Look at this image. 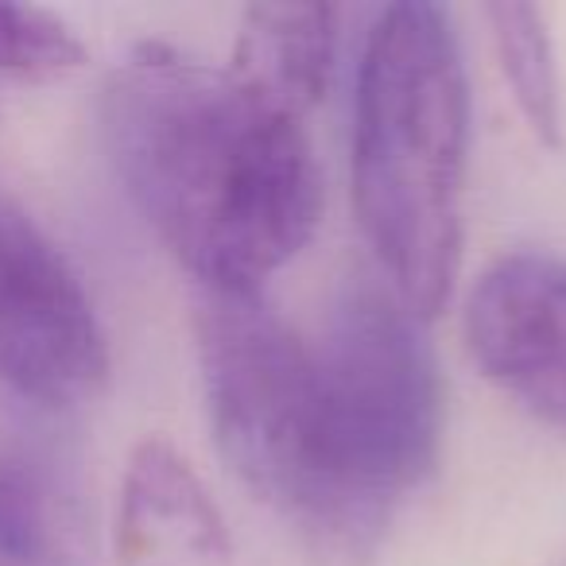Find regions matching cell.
Instances as JSON below:
<instances>
[{
	"instance_id": "1",
	"label": "cell",
	"mask_w": 566,
	"mask_h": 566,
	"mask_svg": "<svg viewBox=\"0 0 566 566\" xmlns=\"http://www.w3.org/2000/svg\"><path fill=\"white\" fill-rule=\"evenodd\" d=\"M295 109L164 43L102 90L109 164L198 295H260L315 237L326 182Z\"/></svg>"
},
{
	"instance_id": "2",
	"label": "cell",
	"mask_w": 566,
	"mask_h": 566,
	"mask_svg": "<svg viewBox=\"0 0 566 566\" xmlns=\"http://www.w3.org/2000/svg\"><path fill=\"white\" fill-rule=\"evenodd\" d=\"M470 78L447 9L377 12L354 82L349 190L373 268L419 318H434L462 268Z\"/></svg>"
},
{
	"instance_id": "3",
	"label": "cell",
	"mask_w": 566,
	"mask_h": 566,
	"mask_svg": "<svg viewBox=\"0 0 566 566\" xmlns=\"http://www.w3.org/2000/svg\"><path fill=\"white\" fill-rule=\"evenodd\" d=\"M315 346L331 512L300 543L303 566H380L396 512L439 470L447 403L427 318L377 268L338 283Z\"/></svg>"
},
{
	"instance_id": "4",
	"label": "cell",
	"mask_w": 566,
	"mask_h": 566,
	"mask_svg": "<svg viewBox=\"0 0 566 566\" xmlns=\"http://www.w3.org/2000/svg\"><path fill=\"white\" fill-rule=\"evenodd\" d=\"M198 369L218 454L303 543L331 512L315 346L260 295H198Z\"/></svg>"
},
{
	"instance_id": "5",
	"label": "cell",
	"mask_w": 566,
	"mask_h": 566,
	"mask_svg": "<svg viewBox=\"0 0 566 566\" xmlns=\"http://www.w3.org/2000/svg\"><path fill=\"white\" fill-rule=\"evenodd\" d=\"M109 342L86 283L35 218L0 190V380L51 411L90 403Z\"/></svg>"
},
{
	"instance_id": "6",
	"label": "cell",
	"mask_w": 566,
	"mask_h": 566,
	"mask_svg": "<svg viewBox=\"0 0 566 566\" xmlns=\"http://www.w3.org/2000/svg\"><path fill=\"white\" fill-rule=\"evenodd\" d=\"M462 331L478 369L566 439V260L543 249L496 256L473 280Z\"/></svg>"
},
{
	"instance_id": "7",
	"label": "cell",
	"mask_w": 566,
	"mask_h": 566,
	"mask_svg": "<svg viewBox=\"0 0 566 566\" xmlns=\"http://www.w3.org/2000/svg\"><path fill=\"white\" fill-rule=\"evenodd\" d=\"M120 566H233V535L195 465L164 439H144L120 478Z\"/></svg>"
},
{
	"instance_id": "8",
	"label": "cell",
	"mask_w": 566,
	"mask_h": 566,
	"mask_svg": "<svg viewBox=\"0 0 566 566\" xmlns=\"http://www.w3.org/2000/svg\"><path fill=\"white\" fill-rule=\"evenodd\" d=\"M342 12L334 4H252L233 48V71L307 117L326 97L338 66Z\"/></svg>"
},
{
	"instance_id": "9",
	"label": "cell",
	"mask_w": 566,
	"mask_h": 566,
	"mask_svg": "<svg viewBox=\"0 0 566 566\" xmlns=\"http://www.w3.org/2000/svg\"><path fill=\"white\" fill-rule=\"evenodd\" d=\"M0 566H97L78 501L48 470L0 458Z\"/></svg>"
},
{
	"instance_id": "10",
	"label": "cell",
	"mask_w": 566,
	"mask_h": 566,
	"mask_svg": "<svg viewBox=\"0 0 566 566\" xmlns=\"http://www.w3.org/2000/svg\"><path fill=\"white\" fill-rule=\"evenodd\" d=\"M489 32H493L496 63L504 82L512 86L527 128L543 144H563V82H558L555 43L547 32V17L535 4L520 0H496L485 9Z\"/></svg>"
},
{
	"instance_id": "11",
	"label": "cell",
	"mask_w": 566,
	"mask_h": 566,
	"mask_svg": "<svg viewBox=\"0 0 566 566\" xmlns=\"http://www.w3.org/2000/svg\"><path fill=\"white\" fill-rule=\"evenodd\" d=\"M86 66L82 40L48 9L0 4V74L20 82H55Z\"/></svg>"
},
{
	"instance_id": "12",
	"label": "cell",
	"mask_w": 566,
	"mask_h": 566,
	"mask_svg": "<svg viewBox=\"0 0 566 566\" xmlns=\"http://www.w3.org/2000/svg\"><path fill=\"white\" fill-rule=\"evenodd\" d=\"M563 566H566V563H563Z\"/></svg>"
}]
</instances>
